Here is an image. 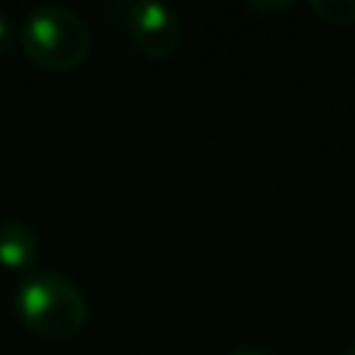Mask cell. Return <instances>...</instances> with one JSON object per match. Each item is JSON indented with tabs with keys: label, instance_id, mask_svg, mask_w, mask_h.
<instances>
[{
	"label": "cell",
	"instance_id": "5b68a950",
	"mask_svg": "<svg viewBox=\"0 0 355 355\" xmlns=\"http://www.w3.org/2000/svg\"><path fill=\"white\" fill-rule=\"evenodd\" d=\"M308 8L330 25H355V0H311Z\"/></svg>",
	"mask_w": 355,
	"mask_h": 355
},
{
	"label": "cell",
	"instance_id": "3957f363",
	"mask_svg": "<svg viewBox=\"0 0 355 355\" xmlns=\"http://www.w3.org/2000/svg\"><path fill=\"white\" fill-rule=\"evenodd\" d=\"M125 22L133 47L147 58H169L180 44V17L164 3H133Z\"/></svg>",
	"mask_w": 355,
	"mask_h": 355
},
{
	"label": "cell",
	"instance_id": "277c9868",
	"mask_svg": "<svg viewBox=\"0 0 355 355\" xmlns=\"http://www.w3.org/2000/svg\"><path fill=\"white\" fill-rule=\"evenodd\" d=\"M39 258V236L22 219H0V263L14 272H33Z\"/></svg>",
	"mask_w": 355,
	"mask_h": 355
},
{
	"label": "cell",
	"instance_id": "7a4b0ae2",
	"mask_svg": "<svg viewBox=\"0 0 355 355\" xmlns=\"http://www.w3.org/2000/svg\"><path fill=\"white\" fill-rule=\"evenodd\" d=\"M22 50L44 69H75L92 50V33L80 14L61 3L31 8L19 28Z\"/></svg>",
	"mask_w": 355,
	"mask_h": 355
},
{
	"label": "cell",
	"instance_id": "ba28073f",
	"mask_svg": "<svg viewBox=\"0 0 355 355\" xmlns=\"http://www.w3.org/2000/svg\"><path fill=\"white\" fill-rule=\"evenodd\" d=\"M227 355H272V352H266V349H233Z\"/></svg>",
	"mask_w": 355,
	"mask_h": 355
},
{
	"label": "cell",
	"instance_id": "6da1fadb",
	"mask_svg": "<svg viewBox=\"0 0 355 355\" xmlns=\"http://www.w3.org/2000/svg\"><path fill=\"white\" fill-rule=\"evenodd\" d=\"M14 308L22 324L44 338H69L89 316V305L78 283L53 269L28 272L17 286Z\"/></svg>",
	"mask_w": 355,
	"mask_h": 355
},
{
	"label": "cell",
	"instance_id": "9c48e42d",
	"mask_svg": "<svg viewBox=\"0 0 355 355\" xmlns=\"http://www.w3.org/2000/svg\"><path fill=\"white\" fill-rule=\"evenodd\" d=\"M344 355H355V341H352V344L347 347V352H344Z\"/></svg>",
	"mask_w": 355,
	"mask_h": 355
},
{
	"label": "cell",
	"instance_id": "52a82bcc",
	"mask_svg": "<svg viewBox=\"0 0 355 355\" xmlns=\"http://www.w3.org/2000/svg\"><path fill=\"white\" fill-rule=\"evenodd\" d=\"M11 39H14V25H11V19L6 14H0V53L11 44Z\"/></svg>",
	"mask_w": 355,
	"mask_h": 355
},
{
	"label": "cell",
	"instance_id": "8992f818",
	"mask_svg": "<svg viewBox=\"0 0 355 355\" xmlns=\"http://www.w3.org/2000/svg\"><path fill=\"white\" fill-rule=\"evenodd\" d=\"M250 8L252 11H258V14H280V11H288L291 8V3L288 0H266V3H261V0H252L250 3Z\"/></svg>",
	"mask_w": 355,
	"mask_h": 355
}]
</instances>
